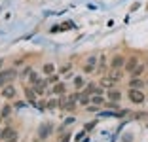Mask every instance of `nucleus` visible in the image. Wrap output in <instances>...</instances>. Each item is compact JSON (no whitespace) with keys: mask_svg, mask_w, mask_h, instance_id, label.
I'll return each instance as SVG.
<instances>
[{"mask_svg":"<svg viewBox=\"0 0 148 142\" xmlns=\"http://www.w3.org/2000/svg\"><path fill=\"white\" fill-rule=\"evenodd\" d=\"M123 140H125V142H131V134H123Z\"/></svg>","mask_w":148,"mask_h":142,"instance_id":"2f4dec72","label":"nucleus"},{"mask_svg":"<svg viewBox=\"0 0 148 142\" xmlns=\"http://www.w3.org/2000/svg\"><path fill=\"white\" fill-rule=\"evenodd\" d=\"M15 137H17V131L13 127H6L4 133H2V140H10V138H15Z\"/></svg>","mask_w":148,"mask_h":142,"instance_id":"39448f33","label":"nucleus"},{"mask_svg":"<svg viewBox=\"0 0 148 142\" xmlns=\"http://www.w3.org/2000/svg\"><path fill=\"white\" fill-rule=\"evenodd\" d=\"M61 29L63 30H65V29H74V23L72 21H66V23H63V25H61Z\"/></svg>","mask_w":148,"mask_h":142,"instance_id":"b1692460","label":"nucleus"},{"mask_svg":"<svg viewBox=\"0 0 148 142\" xmlns=\"http://www.w3.org/2000/svg\"><path fill=\"white\" fill-rule=\"evenodd\" d=\"M78 100H80V104H89V93H86V91H84V93H80L78 95Z\"/></svg>","mask_w":148,"mask_h":142,"instance_id":"2eb2a0df","label":"nucleus"},{"mask_svg":"<svg viewBox=\"0 0 148 142\" xmlns=\"http://www.w3.org/2000/svg\"><path fill=\"white\" fill-rule=\"evenodd\" d=\"M143 70H144V65H140V63H139V66H137V68L133 70L131 74H133V78H139L140 74H143Z\"/></svg>","mask_w":148,"mask_h":142,"instance_id":"f3484780","label":"nucleus"},{"mask_svg":"<svg viewBox=\"0 0 148 142\" xmlns=\"http://www.w3.org/2000/svg\"><path fill=\"white\" fill-rule=\"evenodd\" d=\"M36 106H38L40 110H44V108H46V100H42V102H38V104H36Z\"/></svg>","mask_w":148,"mask_h":142,"instance_id":"7c9ffc66","label":"nucleus"},{"mask_svg":"<svg viewBox=\"0 0 148 142\" xmlns=\"http://www.w3.org/2000/svg\"><path fill=\"white\" fill-rule=\"evenodd\" d=\"M95 57H89L87 59V63H86V66H84V72H93V68H95Z\"/></svg>","mask_w":148,"mask_h":142,"instance_id":"f8f14e48","label":"nucleus"},{"mask_svg":"<svg viewBox=\"0 0 148 142\" xmlns=\"http://www.w3.org/2000/svg\"><path fill=\"white\" fill-rule=\"evenodd\" d=\"M57 80H59V78H57L55 74H49V78H48V82H51V83H57Z\"/></svg>","mask_w":148,"mask_h":142,"instance_id":"a878e982","label":"nucleus"},{"mask_svg":"<svg viewBox=\"0 0 148 142\" xmlns=\"http://www.w3.org/2000/svg\"><path fill=\"white\" fill-rule=\"evenodd\" d=\"M74 85H76V87H82L84 85V80H82V78H76V80H74Z\"/></svg>","mask_w":148,"mask_h":142,"instance_id":"393cba45","label":"nucleus"},{"mask_svg":"<svg viewBox=\"0 0 148 142\" xmlns=\"http://www.w3.org/2000/svg\"><path fill=\"white\" fill-rule=\"evenodd\" d=\"M0 119H2V112H0Z\"/></svg>","mask_w":148,"mask_h":142,"instance_id":"f704fd0d","label":"nucleus"},{"mask_svg":"<svg viewBox=\"0 0 148 142\" xmlns=\"http://www.w3.org/2000/svg\"><path fill=\"white\" fill-rule=\"evenodd\" d=\"M110 65H112V68H122V66L125 65V57H123V55H116Z\"/></svg>","mask_w":148,"mask_h":142,"instance_id":"423d86ee","label":"nucleus"},{"mask_svg":"<svg viewBox=\"0 0 148 142\" xmlns=\"http://www.w3.org/2000/svg\"><path fill=\"white\" fill-rule=\"evenodd\" d=\"M17 76V72H15V68H8V70H2L0 72V87L6 85L8 82H12L13 78Z\"/></svg>","mask_w":148,"mask_h":142,"instance_id":"f257e3e1","label":"nucleus"},{"mask_svg":"<svg viewBox=\"0 0 148 142\" xmlns=\"http://www.w3.org/2000/svg\"><path fill=\"white\" fill-rule=\"evenodd\" d=\"M103 93H105V89H103V87H97V89H95V93H93V95H103Z\"/></svg>","mask_w":148,"mask_h":142,"instance_id":"cd10ccee","label":"nucleus"},{"mask_svg":"<svg viewBox=\"0 0 148 142\" xmlns=\"http://www.w3.org/2000/svg\"><path fill=\"white\" fill-rule=\"evenodd\" d=\"M25 97H27L29 102L34 104V100H36V89H34V87H27V89H25Z\"/></svg>","mask_w":148,"mask_h":142,"instance_id":"0eeeda50","label":"nucleus"},{"mask_svg":"<svg viewBox=\"0 0 148 142\" xmlns=\"http://www.w3.org/2000/svg\"><path fill=\"white\" fill-rule=\"evenodd\" d=\"M139 63H140V61L137 59V57H131V59H127V63H125V70H127V72H133V70L139 66Z\"/></svg>","mask_w":148,"mask_h":142,"instance_id":"20e7f679","label":"nucleus"},{"mask_svg":"<svg viewBox=\"0 0 148 142\" xmlns=\"http://www.w3.org/2000/svg\"><path fill=\"white\" fill-rule=\"evenodd\" d=\"M114 83H116V80H114L112 76H103L101 78V85L103 87H112Z\"/></svg>","mask_w":148,"mask_h":142,"instance_id":"9b49d317","label":"nucleus"},{"mask_svg":"<svg viewBox=\"0 0 148 142\" xmlns=\"http://www.w3.org/2000/svg\"><path fill=\"white\" fill-rule=\"evenodd\" d=\"M95 89H97V87L93 85V83H87V85H86V93H89V95L95 93Z\"/></svg>","mask_w":148,"mask_h":142,"instance_id":"5701e85b","label":"nucleus"},{"mask_svg":"<svg viewBox=\"0 0 148 142\" xmlns=\"http://www.w3.org/2000/svg\"><path fill=\"white\" fill-rule=\"evenodd\" d=\"M108 99L110 100H114V102H120L122 100V91H118V89H112V91H108Z\"/></svg>","mask_w":148,"mask_h":142,"instance_id":"1a4fd4ad","label":"nucleus"},{"mask_svg":"<svg viewBox=\"0 0 148 142\" xmlns=\"http://www.w3.org/2000/svg\"><path fill=\"white\" fill-rule=\"evenodd\" d=\"M53 93H55V95H63V93H65V83H55Z\"/></svg>","mask_w":148,"mask_h":142,"instance_id":"dca6fc26","label":"nucleus"},{"mask_svg":"<svg viewBox=\"0 0 148 142\" xmlns=\"http://www.w3.org/2000/svg\"><path fill=\"white\" fill-rule=\"evenodd\" d=\"M8 142H17V137H15V138H10Z\"/></svg>","mask_w":148,"mask_h":142,"instance_id":"473e14b6","label":"nucleus"},{"mask_svg":"<svg viewBox=\"0 0 148 142\" xmlns=\"http://www.w3.org/2000/svg\"><path fill=\"white\" fill-rule=\"evenodd\" d=\"M10 112H12V106H10V104H6V106L2 108V117H8Z\"/></svg>","mask_w":148,"mask_h":142,"instance_id":"aec40b11","label":"nucleus"},{"mask_svg":"<svg viewBox=\"0 0 148 142\" xmlns=\"http://www.w3.org/2000/svg\"><path fill=\"white\" fill-rule=\"evenodd\" d=\"M78 95L80 93L69 95V97L65 99V102H63V108H66V110H74V108H76V102H78Z\"/></svg>","mask_w":148,"mask_h":142,"instance_id":"7ed1b4c3","label":"nucleus"},{"mask_svg":"<svg viewBox=\"0 0 148 142\" xmlns=\"http://www.w3.org/2000/svg\"><path fill=\"white\" fill-rule=\"evenodd\" d=\"M105 61H106L105 57H101V66H99V72L101 74H103V70H105Z\"/></svg>","mask_w":148,"mask_h":142,"instance_id":"bb28decb","label":"nucleus"},{"mask_svg":"<svg viewBox=\"0 0 148 142\" xmlns=\"http://www.w3.org/2000/svg\"><path fill=\"white\" fill-rule=\"evenodd\" d=\"M49 133H51V125H42L40 127V138H46Z\"/></svg>","mask_w":148,"mask_h":142,"instance_id":"4468645a","label":"nucleus"},{"mask_svg":"<svg viewBox=\"0 0 148 142\" xmlns=\"http://www.w3.org/2000/svg\"><path fill=\"white\" fill-rule=\"evenodd\" d=\"M129 100L133 104H140V102H144V93L140 89H133L131 87L129 89Z\"/></svg>","mask_w":148,"mask_h":142,"instance_id":"f03ea898","label":"nucleus"},{"mask_svg":"<svg viewBox=\"0 0 148 142\" xmlns=\"http://www.w3.org/2000/svg\"><path fill=\"white\" fill-rule=\"evenodd\" d=\"M29 80H31V83H32V85H36V83L40 82V76H38L36 72H31V76H29Z\"/></svg>","mask_w":148,"mask_h":142,"instance_id":"6ab92c4d","label":"nucleus"},{"mask_svg":"<svg viewBox=\"0 0 148 142\" xmlns=\"http://www.w3.org/2000/svg\"><path fill=\"white\" fill-rule=\"evenodd\" d=\"M57 106H59V100H57V99L48 100V108H57Z\"/></svg>","mask_w":148,"mask_h":142,"instance_id":"4be33fe9","label":"nucleus"},{"mask_svg":"<svg viewBox=\"0 0 148 142\" xmlns=\"http://www.w3.org/2000/svg\"><path fill=\"white\" fill-rule=\"evenodd\" d=\"M0 66H2V61H0Z\"/></svg>","mask_w":148,"mask_h":142,"instance_id":"c9c22d12","label":"nucleus"},{"mask_svg":"<svg viewBox=\"0 0 148 142\" xmlns=\"http://www.w3.org/2000/svg\"><path fill=\"white\" fill-rule=\"evenodd\" d=\"M91 102L93 104H105V99H103L101 95H93V97H91Z\"/></svg>","mask_w":148,"mask_h":142,"instance_id":"a211bd4d","label":"nucleus"},{"mask_svg":"<svg viewBox=\"0 0 148 142\" xmlns=\"http://www.w3.org/2000/svg\"><path fill=\"white\" fill-rule=\"evenodd\" d=\"M93 127H95V121H91V123H87V125H86V131H89V129H93Z\"/></svg>","mask_w":148,"mask_h":142,"instance_id":"c756f323","label":"nucleus"},{"mask_svg":"<svg viewBox=\"0 0 148 142\" xmlns=\"http://www.w3.org/2000/svg\"><path fill=\"white\" fill-rule=\"evenodd\" d=\"M129 87H133V89H143L144 82H143V80H139V78H133V80L129 82Z\"/></svg>","mask_w":148,"mask_h":142,"instance_id":"ddd939ff","label":"nucleus"},{"mask_svg":"<svg viewBox=\"0 0 148 142\" xmlns=\"http://www.w3.org/2000/svg\"><path fill=\"white\" fill-rule=\"evenodd\" d=\"M2 97H4V99H13V97H15V87L13 85H6L4 91H2Z\"/></svg>","mask_w":148,"mask_h":142,"instance_id":"6e6552de","label":"nucleus"},{"mask_svg":"<svg viewBox=\"0 0 148 142\" xmlns=\"http://www.w3.org/2000/svg\"><path fill=\"white\" fill-rule=\"evenodd\" d=\"M2 133H4V129H0V140H2Z\"/></svg>","mask_w":148,"mask_h":142,"instance_id":"72a5a7b5","label":"nucleus"},{"mask_svg":"<svg viewBox=\"0 0 148 142\" xmlns=\"http://www.w3.org/2000/svg\"><path fill=\"white\" fill-rule=\"evenodd\" d=\"M34 89H36V93H46V89H48V80H40L38 83L34 85Z\"/></svg>","mask_w":148,"mask_h":142,"instance_id":"9d476101","label":"nucleus"},{"mask_svg":"<svg viewBox=\"0 0 148 142\" xmlns=\"http://www.w3.org/2000/svg\"><path fill=\"white\" fill-rule=\"evenodd\" d=\"M44 74H53V65H51V63L44 65Z\"/></svg>","mask_w":148,"mask_h":142,"instance_id":"412c9836","label":"nucleus"},{"mask_svg":"<svg viewBox=\"0 0 148 142\" xmlns=\"http://www.w3.org/2000/svg\"><path fill=\"white\" fill-rule=\"evenodd\" d=\"M69 140H70V134H63V138L59 142H69Z\"/></svg>","mask_w":148,"mask_h":142,"instance_id":"c85d7f7f","label":"nucleus"}]
</instances>
